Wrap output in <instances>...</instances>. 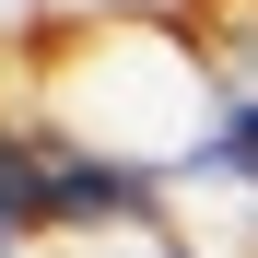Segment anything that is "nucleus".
I'll use <instances>...</instances> for the list:
<instances>
[{"mask_svg": "<svg viewBox=\"0 0 258 258\" xmlns=\"http://www.w3.org/2000/svg\"><path fill=\"white\" fill-rule=\"evenodd\" d=\"M0 106L47 117L59 141L129 164L153 188H188L211 164V129H223V94H211V59L176 0H141V12H59L0 35Z\"/></svg>", "mask_w": 258, "mask_h": 258, "instance_id": "obj_1", "label": "nucleus"}]
</instances>
